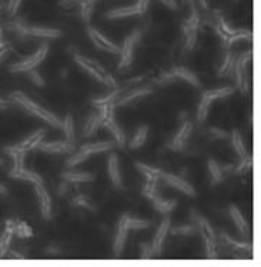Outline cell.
<instances>
[{
    "label": "cell",
    "mask_w": 261,
    "mask_h": 267,
    "mask_svg": "<svg viewBox=\"0 0 261 267\" xmlns=\"http://www.w3.org/2000/svg\"><path fill=\"white\" fill-rule=\"evenodd\" d=\"M10 99H15L16 102H18L20 106H23L24 109H27L29 111H32L35 116L37 117H40V119H43L46 123H49V125L54 126V127H62L63 125V122L60 120V119H57L54 114H52L50 111H47L46 109H43L42 106H39V105H36L35 102H32L30 99H27L24 94H22V93H13L12 96H10Z\"/></svg>",
    "instance_id": "1"
},
{
    "label": "cell",
    "mask_w": 261,
    "mask_h": 267,
    "mask_svg": "<svg viewBox=\"0 0 261 267\" xmlns=\"http://www.w3.org/2000/svg\"><path fill=\"white\" fill-rule=\"evenodd\" d=\"M74 60L85 69L86 71H88L94 79H97L99 82L105 83L107 86H111V88H116L117 83L116 80L111 77L110 73L103 69L102 65H99L96 60H91V59H87V57H83V56H79V54H74Z\"/></svg>",
    "instance_id": "2"
},
{
    "label": "cell",
    "mask_w": 261,
    "mask_h": 267,
    "mask_svg": "<svg viewBox=\"0 0 261 267\" xmlns=\"http://www.w3.org/2000/svg\"><path fill=\"white\" fill-rule=\"evenodd\" d=\"M114 147V143L111 142H100V143H90V144H85L80 147V150L73 156L70 157L69 160L66 161L67 167H73L79 163H82L83 160H86L87 157H90L91 155L94 153H100V152H105V150H110Z\"/></svg>",
    "instance_id": "3"
},
{
    "label": "cell",
    "mask_w": 261,
    "mask_h": 267,
    "mask_svg": "<svg viewBox=\"0 0 261 267\" xmlns=\"http://www.w3.org/2000/svg\"><path fill=\"white\" fill-rule=\"evenodd\" d=\"M47 52H49V44H47V43H43V44L40 46V49H39L33 56H30V57H27V59L22 60L20 63H16V65L10 66V71L33 70L40 62H43V60H44V57H46Z\"/></svg>",
    "instance_id": "4"
},
{
    "label": "cell",
    "mask_w": 261,
    "mask_h": 267,
    "mask_svg": "<svg viewBox=\"0 0 261 267\" xmlns=\"http://www.w3.org/2000/svg\"><path fill=\"white\" fill-rule=\"evenodd\" d=\"M196 220L200 226V233L204 239V245H206V251H207V257L209 259H216V236L214 232L210 226V223L201 216H196Z\"/></svg>",
    "instance_id": "5"
},
{
    "label": "cell",
    "mask_w": 261,
    "mask_h": 267,
    "mask_svg": "<svg viewBox=\"0 0 261 267\" xmlns=\"http://www.w3.org/2000/svg\"><path fill=\"white\" fill-rule=\"evenodd\" d=\"M140 40V30H134L131 35L129 36L126 40H124V44L122 47V52H120V63H119V69L120 70H126L130 65H131V60H133V50H134V46L136 43Z\"/></svg>",
    "instance_id": "6"
},
{
    "label": "cell",
    "mask_w": 261,
    "mask_h": 267,
    "mask_svg": "<svg viewBox=\"0 0 261 267\" xmlns=\"http://www.w3.org/2000/svg\"><path fill=\"white\" fill-rule=\"evenodd\" d=\"M253 52L248 50L247 53L241 54L237 60H234V73L233 76H236V83L237 88L241 90V93L245 94L248 91V85H247V77H245V63L250 60Z\"/></svg>",
    "instance_id": "7"
},
{
    "label": "cell",
    "mask_w": 261,
    "mask_h": 267,
    "mask_svg": "<svg viewBox=\"0 0 261 267\" xmlns=\"http://www.w3.org/2000/svg\"><path fill=\"white\" fill-rule=\"evenodd\" d=\"M13 27L20 35L36 36V37H52V39H56V37L62 36L60 30L50 29V27H29V26L22 24V23H16Z\"/></svg>",
    "instance_id": "8"
},
{
    "label": "cell",
    "mask_w": 261,
    "mask_h": 267,
    "mask_svg": "<svg viewBox=\"0 0 261 267\" xmlns=\"http://www.w3.org/2000/svg\"><path fill=\"white\" fill-rule=\"evenodd\" d=\"M87 33H88V37L91 39V42L99 47V49H102V50H106V52H110V53H117L120 54L122 52V47L120 46H117V44H114L113 42H110L107 37L102 35L100 32H97L96 29H93V27H87Z\"/></svg>",
    "instance_id": "9"
},
{
    "label": "cell",
    "mask_w": 261,
    "mask_h": 267,
    "mask_svg": "<svg viewBox=\"0 0 261 267\" xmlns=\"http://www.w3.org/2000/svg\"><path fill=\"white\" fill-rule=\"evenodd\" d=\"M175 77H181V79L187 80L189 83H192L193 86H200V82L197 80V77L189 69H184V67H175V69L170 70L169 73H164L163 76L158 77L157 82L158 83H166V82L174 80Z\"/></svg>",
    "instance_id": "10"
},
{
    "label": "cell",
    "mask_w": 261,
    "mask_h": 267,
    "mask_svg": "<svg viewBox=\"0 0 261 267\" xmlns=\"http://www.w3.org/2000/svg\"><path fill=\"white\" fill-rule=\"evenodd\" d=\"M160 178H164L170 186H173L177 190H180V192H183V193H186V195H189V196L192 197L196 196V190L193 189L192 184L187 183V181L183 180V178L173 176V175H170V173H163V172L160 173Z\"/></svg>",
    "instance_id": "11"
},
{
    "label": "cell",
    "mask_w": 261,
    "mask_h": 267,
    "mask_svg": "<svg viewBox=\"0 0 261 267\" xmlns=\"http://www.w3.org/2000/svg\"><path fill=\"white\" fill-rule=\"evenodd\" d=\"M37 147L43 152H47V153H70L74 150V143L69 142H53V143H39Z\"/></svg>",
    "instance_id": "12"
},
{
    "label": "cell",
    "mask_w": 261,
    "mask_h": 267,
    "mask_svg": "<svg viewBox=\"0 0 261 267\" xmlns=\"http://www.w3.org/2000/svg\"><path fill=\"white\" fill-rule=\"evenodd\" d=\"M44 134H46V130L42 129V130L36 132L35 134H32L30 137L24 139L20 144L15 146V147H9V149L13 150V152H24V153H26L27 150H32V149L37 147V144L42 142V139L44 137Z\"/></svg>",
    "instance_id": "13"
},
{
    "label": "cell",
    "mask_w": 261,
    "mask_h": 267,
    "mask_svg": "<svg viewBox=\"0 0 261 267\" xmlns=\"http://www.w3.org/2000/svg\"><path fill=\"white\" fill-rule=\"evenodd\" d=\"M36 193L39 195L40 199V210L42 214L46 220H50L52 219V200L49 193L44 190L43 184H36Z\"/></svg>",
    "instance_id": "14"
},
{
    "label": "cell",
    "mask_w": 261,
    "mask_h": 267,
    "mask_svg": "<svg viewBox=\"0 0 261 267\" xmlns=\"http://www.w3.org/2000/svg\"><path fill=\"white\" fill-rule=\"evenodd\" d=\"M127 232H129V227L126 224V214H123L120 217V222H119V230H117V236H116V240H114V254L116 256H120L124 247V243H126V239H127Z\"/></svg>",
    "instance_id": "15"
},
{
    "label": "cell",
    "mask_w": 261,
    "mask_h": 267,
    "mask_svg": "<svg viewBox=\"0 0 261 267\" xmlns=\"http://www.w3.org/2000/svg\"><path fill=\"white\" fill-rule=\"evenodd\" d=\"M169 230H170V219H164L163 223L160 224L158 230H157L153 243H152V247H153L154 253H161V247H163V243L166 240V236H167Z\"/></svg>",
    "instance_id": "16"
},
{
    "label": "cell",
    "mask_w": 261,
    "mask_h": 267,
    "mask_svg": "<svg viewBox=\"0 0 261 267\" xmlns=\"http://www.w3.org/2000/svg\"><path fill=\"white\" fill-rule=\"evenodd\" d=\"M190 130H192V123L186 122L184 125L181 126L180 132L177 133V136L174 137L173 142L169 144V147L173 149V150H177V152H181L184 144H186V140H187L189 134H190Z\"/></svg>",
    "instance_id": "17"
},
{
    "label": "cell",
    "mask_w": 261,
    "mask_h": 267,
    "mask_svg": "<svg viewBox=\"0 0 261 267\" xmlns=\"http://www.w3.org/2000/svg\"><path fill=\"white\" fill-rule=\"evenodd\" d=\"M109 176H110L113 184L116 187L122 186V176H120L119 160H117V155H114V153H111L110 157H109Z\"/></svg>",
    "instance_id": "18"
},
{
    "label": "cell",
    "mask_w": 261,
    "mask_h": 267,
    "mask_svg": "<svg viewBox=\"0 0 261 267\" xmlns=\"http://www.w3.org/2000/svg\"><path fill=\"white\" fill-rule=\"evenodd\" d=\"M134 15H143L140 6L136 3L134 6L130 7H122V9H114L110 10L109 13H106V18L109 19H119V18H129V16H134Z\"/></svg>",
    "instance_id": "19"
},
{
    "label": "cell",
    "mask_w": 261,
    "mask_h": 267,
    "mask_svg": "<svg viewBox=\"0 0 261 267\" xmlns=\"http://www.w3.org/2000/svg\"><path fill=\"white\" fill-rule=\"evenodd\" d=\"M10 178L29 180V181H32V183H35V184H43V178H40L39 175H36L33 172H27V170H24L23 167H18V169L13 167V170L10 172Z\"/></svg>",
    "instance_id": "20"
},
{
    "label": "cell",
    "mask_w": 261,
    "mask_h": 267,
    "mask_svg": "<svg viewBox=\"0 0 261 267\" xmlns=\"http://www.w3.org/2000/svg\"><path fill=\"white\" fill-rule=\"evenodd\" d=\"M62 178L67 183H85V181H93L94 175L86 172H65L62 173Z\"/></svg>",
    "instance_id": "21"
},
{
    "label": "cell",
    "mask_w": 261,
    "mask_h": 267,
    "mask_svg": "<svg viewBox=\"0 0 261 267\" xmlns=\"http://www.w3.org/2000/svg\"><path fill=\"white\" fill-rule=\"evenodd\" d=\"M15 223L13 222H9L7 223V229L4 230L1 239H0V259L6 254L7 251V246L10 245V239H12V234L15 233Z\"/></svg>",
    "instance_id": "22"
},
{
    "label": "cell",
    "mask_w": 261,
    "mask_h": 267,
    "mask_svg": "<svg viewBox=\"0 0 261 267\" xmlns=\"http://www.w3.org/2000/svg\"><path fill=\"white\" fill-rule=\"evenodd\" d=\"M150 93V90L149 89H144V90H134V91H129L124 97H117L116 100H114V107L117 106H123V105H126V103H129V102H133V100H136V99H139L141 96H146V94H149Z\"/></svg>",
    "instance_id": "23"
},
{
    "label": "cell",
    "mask_w": 261,
    "mask_h": 267,
    "mask_svg": "<svg viewBox=\"0 0 261 267\" xmlns=\"http://www.w3.org/2000/svg\"><path fill=\"white\" fill-rule=\"evenodd\" d=\"M153 204H154V207H156L157 210L160 212V213H170L172 210L174 209V206H175V200H163V199H160L158 196H156L153 200Z\"/></svg>",
    "instance_id": "24"
},
{
    "label": "cell",
    "mask_w": 261,
    "mask_h": 267,
    "mask_svg": "<svg viewBox=\"0 0 261 267\" xmlns=\"http://www.w3.org/2000/svg\"><path fill=\"white\" fill-rule=\"evenodd\" d=\"M147 133H149V126H140L137 133L133 137V140L130 142V149H137L140 146H143L146 142Z\"/></svg>",
    "instance_id": "25"
},
{
    "label": "cell",
    "mask_w": 261,
    "mask_h": 267,
    "mask_svg": "<svg viewBox=\"0 0 261 267\" xmlns=\"http://www.w3.org/2000/svg\"><path fill=\"white\" fill-rule=\"evenodd\" d=\"M230 214H231V217H233L236 226L240 229V232L243 233V234H245V232H247V223H245L244 217L241 216V213H240V210H239L236 206H231V207H230Z\"/></svg>",
    "instance_id": "26"
},
{
    "label": "cell",
    "mask_w": 261,
    "mask_h": 267,
    "mask_svg": "<svg viewBox=\"0 0 261 267\" xmlns=\"http://www.w3.org/2000/svg\"><path fill=\"white\" fill-rule=\"evenodd\" d=\"M63 130H65V134H66V142L74 143V123H73V117L71 114H67L63 120Z\"/></svg>",
    "instance_id": "27"
},
{
    "label": "cell",
    "mask_w": 261,
    "mask_h": 267,
    "mask_svg": "<svg viewBox=\"0 0 261 267\" xmlns=\"http://www.w3.org/2000/svg\"><path fill=\"white\" fill-rule=\"evenodd\" d=\"M210 103H211V100H210V97L207 96V93L204 91L203 93V97H201V102H200V106H198V116H197L198 122H204L206 120Z\"/></svg>",
    "instance_id": "28"
},
{
    "label": "cell",
    "mask_w": 261,
    "mask_h": 267,
    "mask_svg": "<svg viewBox=\"0 0 261 267\" xmlns=\"http://www.w3.org/2000/svg\"><path fill=\"white\" fill-rule=\"evenodd\" d=\"M234 60L236 59L231 54H227L224 62H223V66L218 71V76H233V73H234Z\"/></svg>",
    "instance_id": "29"
},
{
    "label": "cell",
    "mask_w": 261,
    "mask_h": 267,
    "mask_svg": "<svg viewBox=\"0 0 261 267\" xmlns=\"http://www.w3.org/2000/svg\"><path fill=\"white\" fill-rule=\"evenodd\" d=\"M209 169H210V175H211V180H213V184H217V183L223 178L221 167L217 164V161L216 160H210Z\"/></svg>",
    "instance_id": "30"
},
{
    "label": "cell",
    "mask_w": 261,
    "mask_h": 267,
    "mask_svg": "<svg viewBox=\"0 0 261 267\" xmlns=\"http://www.w3.org/2000/svg\"><path fill=\"white\" fill-rule=\"evenodd\" d=\"M126 224L129 229H147L150 227V222L147 220H139V219H131L126 214Z\"/></svg>",
    "instance_id": "31"
},
{
    "label": "cell",
    "mask_w": 261,
    "mask_h": 267,
    "mask_svg": "<svg viewBox=\"0 0 261 267\" xmlns=\"http://www.w3.org/2000/svg\"><path fill=\"white\" fill-rule=\"evenodd\" d=\"M233 144H234L236 152L241 156V159L245 157V147H244L243 137H241V134L239 132H234L233 133Z\"/></svg>",
    "instance_id": "32"
},
{
    "label": "cell",
    "mask_w": 261,
    "mask_h": 267,
    "mask_svg": "<svg viewBox=\"0 0 261 267\" xmlns=\"http://www.w3.org/2000/svg\"><path fill=\"white\" fill-rule=\"evenodd\" d=\"M15 233L18 234L19 237H30L33 232L30 229L29 224H26L24 222H18L16 226H15Z\"/></svg>",
    "instance_id": "33"
},
{
    "label": "cell",
    "mask_w": 261,
    "mask_h": 267,
    "mask_svg": "<svg viewBox=\"0 0 261 267\" xmlns=\"http://www.w3.org/2000/svg\"><path fill=\"white\" fill-rule=\"evenodd\" d=\"M207 96L210 97V100L213 102L214 99H220V97H226L228 94L233 93V89L231 88H223V89H217V90H207L206 91Z\"/></svg>",
    "instance_id": "34"
},
{
    "label": "cell",
    "mask_w": 261,
    "mask_h": 267,
    "mask_svg": "<svg viewBox=\"0 0 261 267\" xmlns=\"http://www.w3.org/2000/svg\"><path fill=\"white\" fill-rule=\"evenodd\" d=\"M122 93V90H114L111 94H109V96H106L103 99H99V100H94L93 103H94V106H103V105H110V103H114V100L119 97V94Z\"/></svg>",
    "instance_id": "35"
},
{
    "label": "cell",
    "mask_w": 261,
    "mask_h": 267,
    "mask_svg": "<svg viewBox=\"0 0 261 267\" xmlns=\"http://www.w3.org/2000/svg\"><path fill=\"white\" fill-rule=\"evenodd\" d=\"M184 35H186V50L190 52L194 49V44L197 40V30H186Z\"/></svg>",
    "instance_id": "36"
},
{
    "label": "cell",
    "mask_w": 261,
    "mask_h": 267,
    "mask_svg": "<svg viewBox=\"0 0 261 267\" xmlns=\"http://www.w3.org/2000/svg\"><path fill=\"white\" fill-rule=\"evenodd\" d=\"M73 204H77V206H83V207H86L88 210H91V212H94V206H93V203L85 196H77L76 199H73Z\"/></svg>",
    "instance_id": "37"
},
{
    "label": "cell",
    "mask_w": 261,
    "mask_h": 267,
    "mask_svg": "<svg viewBox=\"0 0 261 267\" xmlns=\"http://www.w3.org/2000/svg\"><path fill=\"white\" fill-rule=\"evenodd\" d=\"M223 237L226 239V243L227 245H230V246H233V247H236V249H248L251 250V245H247V243H239V242H234L233 239H230L227 234L223 233Z\"/></svg>",
    "instance_id": "38"
},
{
    "label": "cell",
    "mask_w": 261,
    "mask_h": 267,
    "mask_svg": "<svg viewBox=\"0 0 261 267\" xmlns=\"http://www.w3.org/2000/svg\"><path fill=\"white\" fill-rule=\"evenodd\" d=\"M153 254H154V251H153L152 245H147V243H143L141 245V259L149 260V259L153 257Z\"/></svg>",
    "instance_id": "39"
},
{
    "label": "cell",
    "mask_w": 261,
    "mask_h": 267,
    "mask_svg": "<svg viewBox=\"0 0 261 267\" xmlns=\"http://www.w3.org/2000/svg\"><path fill=\"white\" fill-rule=\"evenodd\" d=\"M30 79H32V82L35 83L36 86H40V88H43L46 83H44V80L42 79V76L35 70H30Z\"/></svg>",
    "instance_id": "40"
},
{
    "label": "cell",
    "mask_w": 261,
    "mask_h": 267,
    "mask_svg": "<svg viewBox=\"0 0 261 267\" xmlns=\"http://www.w3.org/2000/svg\"><path fill=\"white\" fill-rule=\"evenodd\" d=\"M170 232L173 234H193L196 232V229L192 226H187V227H177V229H172Z\"/></svg>",
    "instance_id": "41"
},
{
    "label": "cell",
    "mask_w": 261,
    "mask_h": 267,
    "mask_svg": "<svg viewBox=\"0 0 261 267\" xmlns=\"http://www.w3.org/2000/svg\"><path fill=\"white\" fill-rule=\"evenodd\" d=\"M82 0H60V6L63 7H71L74 4H80Z\"/></svg>",
    "instance_id": "42"
},
{
    "label": "cell",
    "mask_w": 261,
    "mask_h": 267,
    "mask_svg": "<svg viewBox=\"0 0 261 267\" xmlns=\"http://www.w3.org/2000/svg\"><path fill=\"white\" fill-rule=\"evenodd\" d=\"M164 6H167L169 9H173V10H175L177 7H178V4H177V1L175 0H160Z\"/></svg>",
    "instance_id": "43"
},
{
    "label": "cell",
    "mask_w": 261,
    "mask_h": 267,
    "mask_svg": "<svg viewBox=\"0 0 261 267\" xmlns=\"http://www.w3.org/2000/svg\"><path fill=\"white\" fill-rule=\"evenodd\" d=\"M149 3H150V0H139V1H137V4L140 6V9H141L143 13H146V10H147V7H149Z\"/></svg>",
    "instance_id": "44"
},
{
    "label": "cell",
    "mask_w": 261,
    "mask_h": 267,
    "mask_svg": "<svg viewBox=\"0 0 261 267\" xmlns=\"http://www.w3.org/2000/svg\"><path fill=\"white\" fill-rule=\"evenodd\" d=\"M211 132H213L218 139H226L227 137L226 132H221V130H218V129H211Z\"/></svg>",
    "instance_id": "45"
},
{
    "label": "cell",
    "mask_w": 261,
    "mask_h": 267,
    "mask_svg": "<svg viewBox=\"0 0 261 267\" xmlns=\"http://www.w3.org/2000/svg\"><path fill=\"white\" fill-rule=\"evenodd\" d=\"M67 192V183H62L59 187V195H65Z\"/></svg>",
    "instance_id": "46"
},
{
    "label": "cell",
    "mask_w": 261,
    "mask_h": 267,
    "mask_svg": "<svg viewBox=\"0 0 261 267\" xmlns=\"http://www.w3.org/2000/svg\"><path fill=\"white\" fill-rule=\"evenodd\" d=\"M20 1H22V0H15V3H13V7H12V12H10V15H15V13L18 12L19 6H20Z\"/></svg>",
    "instance_id": "47"
},
{
    "label": "cell",
    "mask_w": 261,
    "mask_h": 267,
    "mask_svg": "<svg viewBox=\"0 0 261 267\" xmlns=\"http://www.w3.org/2000/svg\"><path fill=\"white\" fill-rule=\"evenodd\" d=\"M0 195H7V189L0 184Z\"/></svg>",
    "instance_id": "48"
},
{
    "label": "cell",
    "mask_w": 261,
    "mask_h": 267,
    "mask_svg": "<svg viewBox=\"0 0 261 267\" xmlns=\"http://www.w3.org/2000/svg\"><path fill=\"white\" fill-rule=\"evenodd\" d=\"M1 7H3V3L0 1V10H1Z\"/></svg>",
    "instance_id": "49"
}]
</instances>
